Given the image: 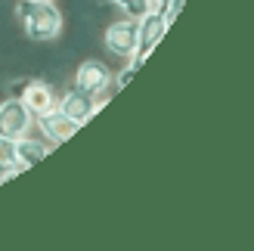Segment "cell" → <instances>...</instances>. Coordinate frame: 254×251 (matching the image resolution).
I'll list each match as a JSON object with an SVG mask.
<instances>
[{
  "instance_id": "8fae6325",
  "label": "cell",
  "mask_w": 254,
  "mask_h": 251,
  "mask_svg": "<svg viewBox=\"0 0 254 251\" xmlns=\"http://www.w3.org/2000/svg\"><path fill=\"white\" fill-rule=\"evenodd\" d=\"M112 6H118L124 16H130V19H139V16H146V12L152 9L149 0H109Z\"/></svg>"
},
{
  "instance_id": "7a4b0ae2",
  "label": "cell",
  "mask_w": 254,
  "mask_h": 251,
  "mask_svg": "<svg viewBox=\"0 0 254 251\" xmlns=\"http://www.w3.org/2000/svg\"><path fill=\"white\" fill-rule=\"evenodd\" d=\"M168 28H171V25L164 22V16H161L158 9H149L146 16L136 19V50H133V56H130V62H133L136 68L143 65L146 56L161 44V37L168 34Z\"/></svg>"
},
{
  "instance_id": "4fadbf2b",
  "label": "cell",
  "mask_w": 254,
  "mask_h": 251,
  "mask_svg": "<svg viewBox=\"0 0 254 251\" xmlns=\"http://www.w3.org/2000/svg\"><path fill=\"white\" fill-rule=\"evenodd\" d=\"M25 84H28V81H16V84L9 87V90H12V96H16V99L22 96V90H25Z\"/></svg>"
},
{
  "instance_id": "3957f363",
  "label": "cell",
  "mask_w": 254,
  "mask_h": 251,
  "mask_svg": "<svg viewBox=\"0 0 254 251\" xmlns=\"http://www.w3.org/2000/svg\"><path fill=\"white\" fill-rule=\"evenodd\" d=\"M34 127V115L28 109H25L22 99H6V103H0V136H6V140H19V136L31 133Z\"/></svg>"
},
{
  "instance_id": "8992f818",
  "label": "cell",
  "mask_w": 254,
  "mask_h": 251,
  "mask_svg": "<svg viewBox=\"0 0 254 251\" xmlns=\"http://www.w3.org/2000/svg\"><path fill=\"white\" fill-rule=\"evenodd\" d=\"M56 109H59V112H65V115H68L74 124H81V127H84V124L99 112V103H96V96L78 90V87H71V90H65V93L59 96Z\"/></svg>"
},
{
  "instance_id": "30bf717a",
  "label": "cell",
  "mask_w": 254,
  "mask_h": 251,
  "mask_svg": "<svg viewBox=\"0 0 254 251\" xmlns=\"http://www.w3.org/2000/svg\"><path fill=\"white\" fill-rule=\"evenodd\" d=\"M25 168L19 165L16 158V140H6V136H0V183L16 177V174H22Z\"/></svg>"
},
{
  "instance_id": "52a82bcc",
  "label": "cell",
  "mask_w": 254,
  "mask_h": 251,
  "mask_svg": "<svg viewBox=\"0 0 254 251\" xmlns=\"http://www.w3.org/2000/svg\"><path fill=\"white\" fill-rule=\"evenodd\" d=\"M34 124H37V130L44 133L47 143H65V140H71V133L81 130V124H74L65 112H59V109H50L47 115H37Z\"/></svg>"
},
{
  "instance_id": "6da1fadb",
  "label": "cell",
  "mask_w": 254,
  "mask_h": 251,
  "mask_svg": "<svg viewBox=\"0 0 254 251\" xmlns=\"http://www.w3.org/2000/svg\"><path fill=\"white\" fill-rule=\"evenodd\" d=\"M16 16L22 22L25 34L37 44H47L62 31V12L53 0H22L16 6Z\"/></svg>"
},
{
  "instance_id": "5b68a950",
  "label": "cell",
  "mask_w": 254,
  "mask_h": 251,
  "mask_svg": "<svg viewBox=\"0 0 254 251\" xmlns=\"http://www.w3.org/2000/svg\"><path fill=\"white\" fill-rule=\"evenodd\" d=\"M106 47H109V53L112 56H121V59H130L133 56V50H136V19L130 16H124L118 22H112L109 28H106Z\"/></svg>"
},
{
  "instance_id": "9c48e42d",
  "label": "cell",
  "mask_w": 254,
  "mask_h": 251,
  "mask_svg": "<svg viewBox=\"0 0 254 251\" xmlns=\"http://www.w3.org/2000/svg\"><path fill=\"white\" fill-rule=\"evenodd\" d=\"M50 149H53V146H47L44 136H28V133H25V136H19V140H16V158H19V165L28 171L34 165H41Z\"/></svg>"
},
{
  "instance_id": "7c38bea8",
  "label": "cell",
  "mask_w": 254,
  "mask_h": 251,
  "mask_svg": "<svg viewBox=\"0 0 254 251\" xmlns=\"http://www.w3.org/2000/svg\"><path fill=\"white\" fill-rule=\"evenodd\" d=\"M133 74H136V65H133V62H130V65H127L124 71H118V74H115V78H112V84H115V87H118V90H121V87H124L127 81H130V78H133Z\"/></svg>"
},
{
  "instance_id": "5bb4252c",
  "label": "cell",
  "mask_w": 254,
  "mask_h": 251,
  "mask_svg": "<svg viewBox=\"0 0 254 251\" xmlns=\"http://www.w3.org/2000/svg\"><path fill=\"white\" fill-rule=\"evenodd\" d=\"M149 3H152V9H158V12H161L164 6H168V3H171V0H149Z\"/></svg>"
},
{
  "instance_id": "ba28073f",
  "label": "cell",
  "mask_w": 254,
  "mask_h": 251,
  "mask_svg": "<svg viewBox=\"0 0 254 251\" xmlns=\"http://www.w3.org/2000/svg\"><path fill=\"white\" fill-rule=\"evenodd\" d=\"M19 99L25 103V109H28L34 118H37V115H47V112H50V109H56V103H59L56 90H53V87H50L47 81H28Z\"/></svg>"
},
{
  "instance_id": "277c9868",
  "label": "cell",
  "mask_w": 254,
  "mask_h": 251,
  "mask_svg": "<svg viewBox=\"0 0 254 251\" xmlns=\"http://www.w3.org/2000/svg\"><path fill=\"white\" fill-rule=\"evenodd\" d=\"M71 87H78V90L84 93H90V96H103L109 87H112V71L106 62H99V59H87L78 65V71H74V84Z\"/></svg>"
}]
</instances>
